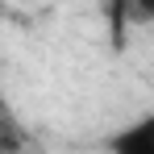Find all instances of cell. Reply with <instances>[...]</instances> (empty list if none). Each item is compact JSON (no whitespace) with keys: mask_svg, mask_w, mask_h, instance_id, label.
Returning <instances> with one entry per match:
<instances>
[{"mask_svg":"<svg viewBox=\"0 0 154 154\" xmlns=\"http://www.w3.org/2000/svg\"><path fill=\"white\" fill-rule=\"evenodd\" d=\"M112 154H154V108L112 137Z\"/></svg>","mask_w":154,"mask_h":154,"instance_id":"obj_1","label":"cell"}]
</instances>
